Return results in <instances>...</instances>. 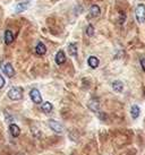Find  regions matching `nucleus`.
Returning a JSON list of instances; mask_svg holds the SVG:
<instances>
[{
	"instance_id": "obj_1",
	"label": "nucleus",
	"mask_w": 145,
	"mask_h": 155,
	"mask_svg": "<svg viewBox=\"0 0 145 155\" xmlns=\"http://www.w3.org/2000/svg\"><path fill=\"white\" fill-rule=\"evenodd\" d=\"M135 17L138 23H144L145 22V6L139 3L136 8H135Z\"/></svg>"
},
{
	"instance_id": "obj_2",
	"label": "nucleus",
	"mask_w": 145,
	"mask_h": 155,
	"mask_svg": "<svg viewBox=\"0 0 145 155\" xmlns=\"http://www.w3.org/2000/svg\"><path fill=\"white\" fill-rule=\"evenodd\" d=\"M8 96H9V99L14 100V101L21 100L23 97V90L21 87H13L8 91Z\"/></svg>"
},
{
	"instance_id": "obj_3",
	"label": "nucleus",
	"mask_w": 145,
	"mask_h": 155,
	"mask_svg": "<svg viewBox=\"0 0 145 155\" xmlns=\"http://www.w3.org/2000/svg\"><path fill=\"white\" fill-rule=\"evenodd\" d=\"M30 96H31L32 101H33L34 103L40 104L42 102L41 93H40V92H39V90H36V88H33L31 92H30Z\"/></svg>"
},
{
	"instance_id": "obj_4",
	"label": "nucleus",
	"mask_w": 145,
	"mask_h": 155,
	"mask_svg": "<svg viewBox=\"0 0 145 155\" xmlns=\"http://www.w3.org/2000/svg\"><path fill=\"white\" fill-rule=\"evenodd\" d=\"M49 126H50V128H51L52 130H54L56 133H62L63 131V127L58 121H56V120H50L49 121Z\"/></svg>"
},
{
	"instance_id": "obj_5",
	"label": "nucleus",
	"mask_w": 145,
	"mask_h": 155,
	"mask_svg": "<svg viewBox=\"0 0 145 155\" xmlns=\"http://www.w3.org/2000/svg\"><path fill=\"white\" fill-rule=\"evenodd\" d=\"M100 13H101V9H100V7L99 6H96V5H93L91 8H90V17H98L99 15H100Z\"/></svg>"
},
{
	"instance_id": "obj_6",
	"label": "nucleus",
	"mask_w": 145,
	"mask_h": 155,
	"mask_svg": "<svg viewBox=\"0 0 145 155\" xmlns=\"http://www.w3.org/2000/svg\"><path fill=\"white\" fill-rule=\"evenodd\" d=\"M9 131H10L11 136H14V137H18L20 134H21V129H20V127L15 124H11L10 126H9Z\"/></svg>"
},
{
	"instance_id": "obj_7",
	"label": "nucleus",
	"mask_w": 145,
	"mask_h": 155,
	"mask_svg": "<svg viewBox=\"0 0 145 155\" xmlns=\"http://www.w3.org/2000/svg\"><path fill=\"white\" fill-rule=\"evenodd\" d=\"M66 61V56H65V52L63 51H58L56 54V62L57 65H62L63 62Z\"/></svg>"
},
{
	"instance_id": "obj_8",
	"label": "nucleus",
	"mask_w": 145,
	"mask_h": 155,
	"mask_svg": "<svg viewBox=\"0 0 145 155\" xmlns=\"http://www.w3.org/2000/svg\"><path fill=\"white\" fill-rule=\"evenodd\" d=\"M35 52H36L39 56H43V54H45V52H47V48H45V45H44L42 42H39V43L36 44Z\"/></svg>"
},
{
	"instance_id": "obj_9",
	"label": "nucleus",
	"mask_w": 145,
	"mask_h": 155,
	"mask_svg": "<svg viewBox=\"0 0 145 155\" xmlns=\"http://www.w3.org/2000/svg\"><path fill=\"white\" fill-rule=\"evenodd\" d=\"M87 63H89V66L91 67V68H98V66H99V59L96 58V57H94V56H91L89 59H87Z\"/></svg>"
},
{
	"instance_id": "obj_10",
	"label": "nucleus",
	"mask_w": 145,
	"mask_h": 155,
	"mask_svg": "<svg viewBox=\"0 0 145 155\" xmlns=\"http://www.w3.org/2000/svg\"><path fill=\"white\" fill-rule=\"evenodd\" d=\"M3 72H5V74H6L8 77H13V76L15 75V70H14V68H13V66H11L10 63H6V65H5Z\"/></svg>"
},
{
	"instance_id": "obj_11",
	"label": "nucleus",
	"mask_w": 145,
	"mask_h": 155,
	"mask_svg": "<svg viewBox=\"0 0 145 155\" xmlns=\"http://www.w3.org/2000/svg\"><path fill=\"white\" fill-rule=\"evenodd\" d=\"M13 42H14V34L11 33V31L7 30V31L5 32V43L7 45H9Z\"/></svg>"
},
{
	"instance_id": "obj_12",
	"label": "nucleus",
	"mask_w": 145,
	"mask_h": 155,
	"mask_svg": "<svg viewBox=\"0 0 145 155\" xmlns=\"http://www.w3.org/2000/svg\"><path fill=\"white\" fill-rule=\"evenodd\" d=\"M130 114H132V117H133L134 119L138 118L139 114H141V109H139V106H138V105H133L132 109H130Z\"/></svg>"
},
{
	"instance_id": "obj_13",
	"label": "nucleus",
	"mask_w": 145,
	"mask_h": 155,
	"mask_svg": "<svg viewBox=\"0 0 145 155\" xmlns=\"http://www.w3.org/2000/svg\"><path fill=\"white\" fill-rule=\"evenodd\" d=\"M112 88H114L116 92H123L124 84L121 83L120 81H114V83H112Z\"/></svg>"
},
{
	"instance_id": "obj_14",
	"label": "nucleus",
	"mask_w": 145,
	"mask_h": 155,
	"mask_svg": "<svg viewBox=\"0 0 145 155\" xmlns=\"http://www.w3.org/2000/svg\"><path fill=\"white\" fill-rule=\"evenodd\" d=\"M41 109H42V111H43V112L49 113V112H51L52 111L53 106H52V104L50 103V102H44V103H42Z\"/></svg>"
},
{
	"instance_id": "obj_15",
	"label": "nucleus",
	"mask_w": 145,
	"mask_h": 155,
	"mask_svg": "<svg viewBox=\"0 0 145 155\" xmlns=\"http://www.w3.org/2000/svg\"><path fill=\"white\" fill-rule=\"evenodd\" d=\"M29 7V2H20L16 7V13H22V11H25Z\"/></svg>"
},
{
	"instance_id": "obj_16",
	"label": "nucleus",
	"mask_w": 145,
	"mask_h": 155,
	"mask_svg": "<svg viewBox=\"0 0 145 155\" xmlns=\"http://www.w3.org/2000/svg\"><path fill=\"white\" fill-rule=\"evenodd\" d=\"M68 50H69V53L72 54V57H76V56H77V44H76V43H72V44L69 45Z\"/></svg>"
},
{
	"instance_id": "obj_17",
	"label": "nucleus",
	"mask_w": 145,
	"mask_h": 155,
	"mask_svg": "<svg viewBox=\"0 0 145 155\" xmlns=\"http://www.w3.org/2000/svg\"><path fill=\"white\" fill-rule=\"evenodd\" d=\"M86 34H87V36H93L94 35V26L93 25H89L87 27H86Z\"/></svg>"
},
{
	"instance_id": "obj_18",
	"label": "nucleus",
	"mask_w": 145,
	"mask_h": 155,
	"mask_svg": "<svg viewBox=\"0 0 145 155\" xmlns=\"http://www.w3.org/2000/svg\"><path fill=\"white\" fill-rule=\"evenodd\" d=\"M3 86H5V79H3V77L0 75V90H1Z\"/></svg>"
},
{
	"instance_id": "obj_19",
	"label": "nucleus",
	"mask_w": 145,
	"mask_h": 155,
	"mask_svg": "<svg viewBox=\"0 0 145 155\" xmlns=\"http://www.w3.org/2000/svg\"><path fill=\"white\" fill-rule=\"evenodd\" d=\"M141 66H142V69L145 72V58H142V59H141Z\"/></svg>"
}]
</instances>
